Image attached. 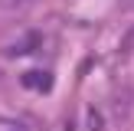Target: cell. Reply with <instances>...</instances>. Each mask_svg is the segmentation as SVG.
I'll return each instance as SVG.
<instances>
[{
  "label": "cell",
  "mask_w": 134,
  "mask_h": 131,
  "mask_svg": "<svg viewBox=\"0 0 134 131\" xmlns=\"http://www.w3.org/2000/svg\"><path fill=\"white\" fill-rule=\"evenodd\" d=\"M36 46H39V33H26L23 39H16V43L7 49V56H26V52L36 49Z\"/></svg>",
  "instance_id": "6da1fadb"
},
{
  "label": "cell",
  "mask_w": 134,
  "mask_h": 131,
  "mask_svg": "<svg viewBox=\"0 0 134 131\" xmlns=\"http://www.w3.org/2000/svg\"><path fill=\"white\" fill-rule=\"evenodd\" d=\"M23 85L26 89H36V92H49V72H26L23 75Z\"/></svg>",
  "instance_id": "7a4b0ae2"
},
{
  "label": "cell",
  "mask_w": 134,
  "mask_h": 131,
  "mask_svg": "<svg viewBox=\"0 0 134 131\" xmlns=\"http://www.w3.org/2000/svg\"><path fill=\"white\" fill-rule=\"evenodd\" d=\"M85 115H88V131H102V115H98V108H88Z\"/></svg>",
  "instance_id": "3957f363"
},
{
  "label": "cell",
  "mask_w": 134,
  "mask_h": 131,
  "mask_svg": "<svg viewBox=\"0 0 134 131\" xmlns=\"http://www.w3.org/2000/svg\"><path fill=\"white\" fill-rule=\"evenodd\" d=\"M10 131H20V128H10Z\"/></svg>",
  "instance_id": "277c9868"
}]
</instances>
